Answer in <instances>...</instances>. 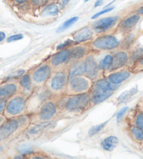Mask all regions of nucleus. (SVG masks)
Listing matches in <instances>:
<instances>
[{"instance_id": "27", "label": "nucleus", "mask_w": 143, "mask_h": 159, "mask_svg": "<svg viewBox=\"0 0 143 159\" xmlns=\"http://www.w3.org/2000/svg\"><path fill=\"white\" fill-rule=\"evenodd\" d=\"M133 111V114L130 119V124L136 125L143 130V111L137 107Z\"/></svg>"}, {"instance_id": "34", "label": "nucleus", "mask_w": 143, "mask_h": 159, "mask_svg": "<svg viewBox=\"0 0 143 159\" xmlns=\"http://www.w3.org/2000/svg\"><path fill=\"white\" fill-rule=\"evenodd\" d=\"M49 2V0H30L29 5L33 9H39L46 6Z\"/></svg>"}, {"instance_id": "29", "label": "nucleus", "mask_w": 143, "mask_h": 159, "mask_svg": "<svg viewBox=\"0 0 143 159\" xmlns=\"http://www.w3.org/2000/svg\"><path fill=\"white\" fill-rule=\"evenodd\" d=\"M143 55V48H136L130 51V60H129L128 67H131L133 64Z\"/></svg>"}, {"instance_id": "40", "label": "nucleus", "mask_w": 143, "mask_h": 159, "mask_svg": "<svg viewBox=\"0 0 143 159\" xmlns=\"http://www.w3.org/2000/svg\"><path fill=\"white\" fill-rule=\"evenodd\" d=\"M7 100L8 99H7V98H0V114H2L3 112H4Z\"/></svg>"}, {"instance_id": "4", "label": "nucleus", "mask_w": 143, "mask_h": 159, "mask_svg": "<svg viewBox=\"0 0 143 159\" xmlns=\"http://www.w3.org/2000/svg\"><path fill=\"white\" fill-rule=\"evenodd\" d=\"M30 124V119L28 114L9 119L0 126V141L9 138L16 133L23 132Z\"/></svg>"}, {"instance_id": "31", "label": "nucleus", "mask_w": 143, "mask_h": 159, "mask_svg": "<svg viewBox=\"0 0 143 159\" xmlns=\"http://www.w3.org/2000/svg\"><path fill=\"white\" fill-rule=\"evenodd\" d=\"M79 20V17L78 16H74V17H72L71 18L68 19L66 21H65L59 27V28L57 30V32H62L65 30H67L69 27H70L72 25H73L74 24L76 23V22Z\"/></svg>"}, {"instance_id": "33", "label": "nucleus", "mask_w": 143, "mask_h": 159, "mask_svg": "<svg viewBox=\"0 0 143 159\" xmlns=\"http://www.w3.org/2000/svg\"><path fill=\"white\" fill-rule=\"evenodd\" d=\"M132 73L136 74L143 72V55L134 63L131 68Z\"/></svg>"}, {"instance_id": "35", "label": "nucleus", "mask_w": 143, "mask_h": 159, "mask_svg": "<svg viewBox=\"0 0 143 159\" xmlns=\"http://www.w3.org/2000/svg\"><path fill=\"white\" fill-rule=\"evenodd\" d=\"M18 152L19 153H21L24 156H30L31 154H32L33 153H35V152L34 151V149L30 145H23V146H20L18 148Z\"/></svg>"}, {"instance_id": "22", "label": "nucleus", "mask_w": 143, "mask_h": 159, "mask_svg": "<svg viewBox=\"0 0 143 159\" xmlns=\"http://www.w3.org/2000/svg\"><path fill=\"white\" fill-rule=\"evenodd\" d=\"M98 67L100 68V70L103 73V76L107 75L110 71L112 64H113V54L112 52H107L104 56L98 58Z\"/></svg>"}, {"instance_id": "17", "label": "nucleus", "mask_w": 143, "mask_h": 159, "mask_svg": "<svg viewBox=\"0 0 143 159\" xmlns=\"http://www.w3.org/2000/svg\"><path fill=\"white\" fill-rule=\"evenodd\" d=\"M132 72L129 67H125L121 69L112 71L106 75L104 77H106L110 83L120 86L123 82L131 77Z\"/></svg>"}, {"instance_id": "36", "label": "nucleus", "mask_w": 143, "mask_h": 159, "mask_svg": "<svg viewBox=\"0 0 143 159\" xmlns=\"http://www.w3.org/2000/svg\"><path fill=\"white\" fill-rule=\"evenodd\" d=\"M76 44V43L74 42L73 39H68L66 41H65L64 42H62L60 44L56 46V50L57 51H60V50H63V49L65 48H71L72 46Z\"/></svg>"}, {"instance_id": "19", "label": "nucleus", "mask_w": 143, "mask_h": 159, "mask_svg": "<svg viewBox=\"0 0 143 159\" xmlns=\"http://www.w3.org/2000/svg\"><path fill=\"white\" fill-rule=\"evenodd\" d=\"M71 48V62L84 59L90 52L91 49L89 43H76Z\"/></svg>"}, {"instance_id": "8", "label": "nucleus", "mask_w": 143, "mask_h": 159, "mask_svg": "<svg viewBox=\"0 0 143 159\" xmlns=\"http://www.w3.org/2000/svg\"><path fill=\"white\" fill-rule=\"evenodd\" d=\"M56 96L46 85L36 87L27 99V114L35 113L44 102Z\"/></svg>"}, {"instance_id": "50", "label": "nucleus", "mask_w": 143, "mask_h": 159, "mask_svg": "<svg viewBox=\"0 0 143 159\" xmlns=\"http://www.w3.org/2000/svg\"><path fill=\"white\" fill-rule=\"evenodd\" d=\"M89 1H90V0H84V2H88Z\"/></svg>"}, {"instance_id": "3", "label": "nucleus", "mask_w": 143, "mask_h": 159, "mask_svg": "<svg viewBox=\"0 0 143 159\" xmlns=\"http://www.w3.org/2000/svg\"><path fill=\"white\" fill-rule=\"evenodd\" d=\"M116 31L108 33L97 35L91 42L89 43L91 51L99 52H112L120 48L122 41Z\"/></svg>"}, {"instance_id": "13", "label": "nucleus", "mask_w": 143, "mask_h": 159, "mask_svg": "<svg viewBox=\"0 0 143 159\" xmlns=\"http://www.w3.org/2000/svg\"><path fill=\"white\" fill-rule=\"evenodd\" d=\"M95 53V52L91 51L84 58L85 63H86L85 75H86L93 81H95L101 77H103V73L98 67L97 55Z\"/></svg>"}, {"instance_id": "6", "label": "nucleus", "mask_w": 143, "mask_h": 159, "mask_svg": "<svg viewBox=\"0 0 143 159\" xmlns=\"http://www.w3.org/2000/svg\"><path fill=\"white\" fill-rule=\"evenodd\" d=\"M28 97L21 92L16 93L7 100L5 114L9 119L20 117L27 114Z\"/></svg>"}, {"instance_id": "41", "label": "nucleus", "mask_w": 143, "mask_h": 159, "mask_svg": "<svg viewBox=\"0 0 143 159\" xmlns=\"http://www.w3.org/2000/svg\"><path fill=\"white\" fill-rule=\"evenodd\" d=\"M70 1L71 0H59L58 3V4H59L60 9L62 10V9H64L65 8H66V7H67L68 4L70 3Z\"/></svg>"}, {"instance_id": "28", "label": "nucleus", "mask_w": 143, "mask_h": 159, "mask_svg": "<svg viewBox=\"0 0 143 159\" xmlns=\"http://www.w3.org/2000/svg\"><path fill=\"white\" fill-rule=\"evenodd\" d=\"M136 39V35L133 33V31L129 32V33L125 34L123 37L122 41V44H121L120 48L126 49V50H130V48L134 43L135 40Z\"/></svg>"}, {"instance_id": "38", "label": "nucleus", "mask_w": 143, "mask_h": 159, "mask_svg": "<svg viewBox=\"0 0 143 159\" xmlns=\"http://www.w3.org/2000/svg\"><path fill=\"white\" fill-rule=\"evenodd\" d=\"M129 108L127 107H123L121 110L118 112L117 114V123H120L121 120H122L123 116H124L125 114L128 111Z\"/></svg>"}, {"instance_id": "20", "label": "nucleus", "mask_w": 143, "mask_h": 159, "mask_svg": "<svg viewBox=\"0 0 143 159\" xmlns=\"http://www.w3.org/2000/svg\"><path fill=\"white\" fill-rule=\"evenodd\" d=\"M18 84L19 92L25 95L27 97L32 94L33 90L35 89L30 72L25 73L21 76L18 81Z\"/></svg>"}, {"instance_id": "23", "label": "nucleus", "mask_w": 143, "mask_h": 159, "mask_svg": "<svg viewBox=\"0 0 143 159\" xmlns=\"http://www.w3.org/2000/svg\"><path fill=\"white\" fill-rule=\"evenodd\" d=\"M18 92H19L18 82H8L0 86V98L9 99Z\"/></svg>"}, {"instance_id": "10", "label": "nucleus", "mask_w": 143, "mask_h": 159, "mask_svg": "<svg viewBox=\"0 0 143 159\" xmlns=\"http://www.w3.org/2000/svg\"><path fill=\"white\" fill-rule=\"evenodd\" d=\"M52 72L53 70L49 65L48 60L42 62L30 72L35 87H39L46 85Z\"/></svg>"}, {"instance_id": "9", "label": "nucleus", "mask_w": 143, "mask_h": 159, "mask_svg": "<svg viewBox=\"0 0 143 159\" xmlns=\"http://www.w3.org/2000/svg\"><path fill=\"white\" fill-rule=\"evenodd\" d=\"M93 81L86 75H79L68 79L65 94L76 95L89 93Z\"/></svg>"}, {"instance_id": "42", "label": "nucleus", "mask_w": 143, "mask_h": 159, "mask_svg": "<svg viewBox=\"0 0 143 159\" xmlns=\"http://www.w3.org/2000/svg\"><path fill=\"white\" fill-rule=\"evenodd\" d=\"M12 1L17 6H24L29 4L30 2V0H12Z\"/></svg>"}, {"instance_id": "5", "label": "nucleus", "mask_w": 143, "mask_h": 159, "mask_svg": "<svg viewBox=\"0 0 143 159\" xmlns=\"http://www.w3.org/2000/svg\"><path fill=\"white\" fill-rule=\"evenodd\" d=\"M58 97H54L44 102L34 114H28L30 123H38L51 121L58 114L57 104Z\"/></svg>"}, {"instance_id": "46", "label": "nucleus", "mask_w": 143, "mask_h": 159, "mask_svg": "<svg viewBox=\"0 0 143 159\" xmlns=\"http://www.w3.org/2000/svg\"><path fill=\"white\" fill-rule=\"evenodd\" d=\"M6 38V34H5L4 32H0V42H2V41H4Z\"/></svg>"}, {"instance_id": "14", "label": "nucleus", "mask_w": 143, "mask_h": 159, "mask_svg": "<svg viewBox=\"0 0 143 159\" xmlns=\"http://www.w3.org/2000/svg\"><path fill=\"white\" fill-rule=\"evenodd\" d=\"M141 19V16L137 13H133L126 17L121 19L115 29L118 33L125 35L132 32Z\"/></svg>"}, {"instance_id": "2", "label": "nucleus", "mask_w": 143, "mask_h": 159, "mask_svg": "<svg viewBox=\"0 0 143 159\" xmlns=\"http://www.w3.org/2000/svg\"><path fill=\"white\" fill-rule=\"evenodd\" d=\"M120 86L110 83L106 77L93 81L90 90V105L95 106L109 99Z\"/></svg>"}, {"instance_id": "32", "label": "nucleus", "mask_w": 143, "mask_h": 159, "mask_svg": "<svg viewBox=\"0 0 143 159\" xmlns=\"http://www.w3.org/2000/svg\"><path fill=\"white\" fill-rule=\"evenodd\" d=\"M107 123H108V120H107V121L104 122V123H102L100 124H98V125H96L94 126H92L91 128H90L89 132H88V135H89V137H93L96 135H98V133H100L102 130H103L104 128H105V126L107 125Z\"/></svg>"}, {"instance_id": "18", "label": "nucleus", "mask_w": 143, "mask_h": 159, "mask_svg": "<svg viewBox=\"0 0 143 159\" xmlns=\"http://www.w3.org/2000/svg\"><path fill=\"white\" fill-rule=\"evenodd\" d=\"M52 124V120L38 123H30L25 130L23 131L24 135L27 138L33 139L38 138L45 130L50 128Z\"/></svg>"}, {"instance_id": "47", "label": "nucleus", "mask_w": 143, "mask_h": 159, "mask_svg": "<svg viewBox=\"0 0 143 159\" xmlns=\"http://www.w3.org/2000/svg\"><path fill=\"white\" fill-rule=\"evenodd\" d=\"M4 123V119L3 118H2V116H0V126H1V125H2Z\"/></svg>"}, {"instance_id": "39", "label": "nucleus", "mask_w": 143, "mask_h": 159, "mask_svg": "<svg viewBox=\"0 0 143 159\" xmlns=\"http://www.w3.org/2000/svg\"><path fill=\"white\" fill-rule=\"evenodd\" d=\"M23 34H13L12 36L9 37V38H7V42L8 43L9 42H16V41H19L21 39H23Z\"/></svg>"}, {"instance_id": "21", "label": "nucleus", "mask_w": 143, "mask_h": 159, "mask_svg": "<svg viewBox=\"0 0 143 159\" xmlns=\"http://www.w3.org/2000/svg\"><path fill=\"white\" fill-rule=\"evenodd\" d=\"M69 79L86 74V63L84 59L72 62L67 67Z\"/></svg>"}, {"instance_id": "16", "label": "nucleus", "mask_w": 143, "mask_h": 159, "mask_svg": "<svg viewBox=\"0 0 143 159\" xmlns=\"http://www.w3.org/2000/svg\"><path fill=\"white\" fill-rule=\"evenodd\" d=\"M112 54H113V64L109 72L121 69V68L128 67L129 60H130V50L119 48L112 51Z\"/></svg>"}, {"instance_id": "7", "label": "nucleus", "mask_w": 143, "mask_h": 159, "mask_svg": "<svg viewBox=\"0 0 143 159\" xmlns=\"http://www.w3.org/2000/svg\"><path fill=\"white\" fill-rule=\"evenodd\" d=\"M68 79L67 67L55 70L52 72L51 76L46 81V86L48 88L54 96L60 97L66 93Z\"/></svg>"}, {"instance_id": "51", "label": "nucleus", "mask_w": 143, "mask_h": 159, "mask_svg": "<svg viewBox=\"0 0 143 159\" xmlns=\"http://www.w3.org/2000/svg\"><path fill=\"white\" fill-rule=\"evenodd\" d=\"M142 150L143 151V144H142Z\"/></svg>"}, {"instance_id": "48", "label": "nucleus", "mask_w": 143, "mask_h": 159, "mask_svg": "<svg viewBox=\"0 0 143 159\" xmlns=\"http://www.w3.org/2000/svg\"><path fill=\"white\" fill-rule=\"evenodd\" d=\"M59 0H49V2H58Z\"/></svg>"}, {"instance_id": "44", "label": "nucleus", "mask_w": 143, "mask_h": 159, "mask_svg": "<svg viewBox=\"0 0 143 159\" xmlns=\"http://www.w3.org/2000/svg\"><path fill=\"white\" fill-rule=\"evenodd\" d=\"M135 13L140 16H143V5L137 8V9L135 11Z\"/></svg>"}, {"instance_id": "24", "label": "nucleus", "mask_w": 143, "mask_h": 159, "mask_svg": "<svg viewBox=\"0 0 143 159\" xmlns=\"http://www.w3.org/2000/svg\"><path fill=\"white\" fill-rule=\"evenodd\" d=\"M60 8L58 2H48L41 11V16L42 17H56L59 15Z\"/></svg>"}, {"instance_id": "37", "label": "nucleus", "mask_w": 143, "mask_h": 159, "mask_svg": "<svg viewBox=\"0 0 143 159\" xmlns=\"http://www.w3.org/2000/svg\"><path fill=\"white\" fill-rule=\"evenodd\" d=\"M114 9V7H108V8H104V9H103V10H101L100 11L96 13L95 14L93 15L92 17H91V19H92V20H95V19H97L98 18L100 17V16H103L104 14H105V13H107L112 11Z\"/></svg>"}, {"instance_id": "15", "label": "nucleus", "mask_w": 143, "mask_h": 159, "mask_svg": "<svg viewBox=\"0 0 143 159\" xmlns=\"http://www.w3.org/2000/svg\"><path fill=\"white\" fill-rule=\"evenodd\" d=\"M96 35L92 25H87L74 32L72 37L76 43H89L94 39Z\"/></svg>"}, {"instance_id": "11", "label": "nucleus", "mask_w": 143, "mask_h": 159, "mask_svg": "<svg viewBox=\"0 0 143 159\" xmlns=\"http://www.w3.org/2000/svg\"><path fill=\"white\" fill-rule=\"evenodd\" d=\"M121 20L119 16H108L95 21L91 25L97 35L113 32Z\"/></svg>"}, {"instance_id": "45", "label": "nucleus", "mask_w": 143, "mask_h": 159, "mask_svg": "<svg viewBox=\"0 0 143 159\" xmlns=\"http://www.w3.org/2000/svg\"><path fill=\"white\" fill-rule=\"evenodd\" d=\"M104 3V0H96V2H95L94 4V7L97 8L102 6Z\"/></svg>"}, {"instance_id": "1", "label": "nucleus", "mask_w": 143, "mask_h": 159, "mask_svg": "<svg viewBox=\"0 0 143 159\" xmlns=\"http://www.w3.org/2000/svg\"><path fill=\"white\" fill-rule=\"evenodd\" d=\"M58 114L66 116H76L83 113L90 107V95L89 93L83 94H65L57 98Z\"/></svg>"}, {"instance_id": "12", "label": "nucleus", "mask_w": 143, "mask_h": 159, "mask_svg": "<svg viewBox=\"0 0 143 159\" xmlns=\"http://www.w3.org/2000/svg\"><path fill=\"white\" fill-rule=\"evenodd\" d=\"M53 71L63 69L67 67L71 62V48H65L58 51L48 60Z\"/></svg>"}, {"instance_id": "43", "label": "nucleus", "mask_w": 143, "mask_h": 159, "mask_svg": "<svg viewBox=\"0 0 143 159\" xmlns=\"http://www.w3.org/2000/svg\"><path fill=\"white\" fill-rule=\"evenodd\" d=\"M136 107L138 109H140V110L143 111V98H142L141 99L139 100L138 103H137L136 105Z\"/></svg>"}, {"instance_id": "49", "label": "nucleus", "mask_w": 143, "mask_h": 159, "mask_svg": "<svg viewBox=\"0 0 143 159\" xmlns=\"http://www.w3.org/2000/svg\"><path fill=\"white\" fill-rule=\"evenodd\" d=\"M2 149H3V148H2V147H0V152H2Z\"/></svg>"}, {"instance_id": "26", "label": "nucleus", "mask_w": 143, "mask_h": 159, "mask_svg": "<svg viewBox=\"0 0 143 159\" xmlns=\"http://www.w3.org/2000/svg\"><path fill=\"white\" fill-rule=\"evenodd\" d=\"M128 133L131 139L139 144H143V130L135 125L130 124Z\"/></svg>"}, {"instance_id": "25", "label": "nucleus", "mask_w": 143, "mask_h": 159, "mask_svg": "<svg viewBox=\"0 0 143 159\" xmlns=\"http://www.w3.org/2000/svg\"><path fill=\"white\" fill-rule=\"evenodd\" d=\"M119 144V139L117 136L110 135L104 138L100 142L102 149L105 152H112L117 147Z\"/></svg>"}, {"instance_id": "30", "label": "nucleus", "mask_w": 143, "mask_h": 159, "mask_svg": "<svg viewBox=\"0 0 143 159\" xmlns=\"http://www.w3.org/2000/svg\"><path fill=\"white\" fill-rule=\"evenodd\" d=\"M137 92V89H136V88H133V89L122 93V94H121L117 98L118 102L121 104V103H123L126 102V101H128L132 96H133Z\"/></svg>"}]
</instances>
